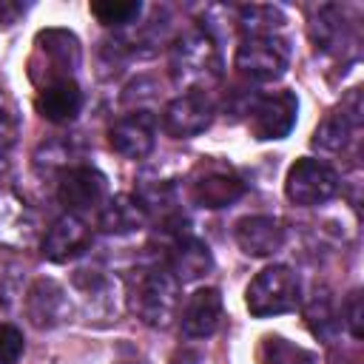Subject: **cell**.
<instances>
[{
    "label": "cell",
    "instance_id": "obj_21",
    "mask_svg": "<svg viewBox=\"0 0 364 364\" xmlns=\"http://www.w3.org/2000/svg\"><path fill=\"white\" fill-rule=\"evenodd\" d=\"M148 222V213L142 208V202L131 193H119L114 199H105V205L100 208V228L105 233L122 236V233H134Z\"/></svg>",
    "mask_w": 364,
    "mask_h": 364
},
{
    "label": "cell",
    "instance_id": "obj_20",
    "mask_svg": "<svg viewBox=\"0 0 364 364\" xmlns=\"http://www.w3.org/2000/svg\"><path fill=\"white\" fill-rule=\"evenodd\" d=\"M310 37L318 51H327V54L344 51L353 43V34H350V23H347L341 6H333V3L318 6L310 20Z\"/></svg>",
    "mask_w": 364,
    "mask_h": 364
},
{
    "label": "cell",
    "instance_id": "obj_10",
    "mask_svg": "<svg viewBox=\"0 0 364 364\" xmlns=\"http://www.w3.org/2000/svg\"><path fill=\"white\" fill-rule=\"evenodd\" d=\"M40 236V219L34 208L11 188H0V247L26 250Z\"/></svg>",
    "mask_w": 364,
    "mask_h": 364
},
{
    "label": "cell",
    "instance_id": "obj_12",
    "mask_svg": "<svg viewBox=\"0 0 364 364\" xmlns=\"http://www.w3.org/2000/svg\"><path fill=\"white\" fill-rule=\"evenodd\" d=\"M361 128V88H353L338 108H333L316 128L313 145L321 151H344L347 142L358 134Z\"/></svg>",
    "mask_w": 364,
    "mask_h": 364
},
{
    "label": "cell",
    "instance_id": "obj_6",
    "mask_svg": "<svg viewBox=\"0 0 364 364\" xmlns=\"http://www.w3.org/2000/svg\"><path fill=\"white\" fill-rule=\"evenodd\" d=\"M290 65V46L279 34L267 37H245L236 48V68L242 77L253 82L279 80Z\"/></svg>",
    "mask_w": 364,
    "mask_h": 364
},
{
    "label": "cell",
    "instance_id": "obj_30",
    "mask_svg": "<svg viewBox=\"0 0 364 364\" xmlns=\"http://www.w3.org/2000/svg\"><path fill=\"white\" fill-rule=\"evenodd\" d=\"M171 364H208V361H205V355H199V353H182V355H176Z\"/></svg>",
    "mask_w": 364,
    "mask_h": 364
},
{
    "label": "cell",
    "instance_id": "obj_19",
    "mask_svg": "<svg viewBox=\"0 0 364 364\" xmlns=\"http://www.w3.org/2000/svg\"><path fill=\"white\" fill-rule=\"evenodd\" d=\"M168 270L176 276L179 284H191L205 279L213 270V256L208 245L196 236H179L168 256Z\"/></svg>",
    "mask_w": 364,
    "mask_h": 364
},
{
    "label": "cell",
    "instance_id": "obj_11",
    "mask_svg": "<svg viewBox=\"0 0 364 364\" xmlns=\"http://www.w3.org/2000/svg\"><path fill=\"white\" fill-rule=\"evenodd\" d=\"M111 148L125 159H145L156 145V119L151 111H131L108 128Z\"/></svg>",
    "mask_w": 364,
    "mask_h": 364
},
{
    "label": "cell",
    "instance_id": "obj_29",
    "mask_svg": "<svg viewBox=\"0 0 364 364\" xmlns=\"http://www.w3.org/2000/svg\"><path fill=\"white\" fill-rule=\"evenodd\" d=\"M20 14H23V6H20V3H14V0H0V28H3V26H11Z\"/></svg>",
    "mask_w": 364,
    "mask_h": 364
},
{
    "label": "cell",
    "instance_id": "obj_13",
    "mask_svg": "<svg viewBox=\"0 0 364 364\" xmlns=\"http://www.w3.org/2000/svg\"><path fill=\"white\" fill-rule=\"evenodd\" d=\"M213 122V102L208 94H179L176 100H171L162 111V128L173 136V139H188L202 134L208 125Z\"/></svg>",
    "mask_w": 364,
    "mask_h": 364
},
{
    "label": "cell",
    "instance_id": "obj_7",
    "mask_svg": "<svg viewBox=\"0 0 364 364\" xmlns=\"http://www.w3.org/2000/svg\"><path fill=\"white\" fill-rule=\"evenodd\" d=\"M245 179L219 159H205L191 176V199L199 208L219 210L245 196Z\"/></svg>",
    "mask_w": 364,
    "mask_h": 364
},
{
    "label": "cell",
    "instance_id": "obj_23",
    "mask_svg": "<svg viewBox=\"0 0 364 364\" xmlns=\"http://www.w3.org/2000/svg\"><path fill=\"white\" fill-rule=\"evenodd\" d=\"M287 23L279 6H242L239 9V28L245 37H267L276 34Z\"/></svg>",
    "mask_w": 364,
    "mask_h": 364
},
{
    "label": "cell",
    "instance_id": "obj_1",
    "mask_svg": "<svg viewBox=\"0 0 364 364\" xmlns=\"http://www.w3.org/2000/svg\"><path fill=\"white\" fill-rule=\"evenodd\" d=\"M171 80L185 94H205L222 80V54L210 31L191 28L171 48Z\"/></svg>",
    "mask_w": 364,
    "mask_h": 364
},
{
    "label": "cell",
    "instance_id": "obj_8",
    "mask_svg": "<svg viewBox=\"0 0 364 364\" xmlns=\"http://www.w3.org/2000/svg\"><path fill=\"white\" fill-rule=\"evenodd\" d=\"M105 193H108V179L102 171L91 165H71L60 171L57 199L65 208V213L85 216L91 210H100L105 205Z\"/></svg>",
    "mask_w": 364,
    "mask_h": 364
},
{
    "label": "cell",
    "instance_id": "obj_27",
    "mask_svg": "<svg viewBox=\"0 0 364 364\" xmlns=\"http://www.w3.org/2000/svg\"><path fill=\"white\" fill-rule=\"evenodd\" d=\"M341 316H344V324L350 330L353 338H361V290H353L341 307Z\"/></svg>",
    "mask_w": 364,
    "mask_h": 364
},
{
    "label": "cell",
    "instance_id": "obj_24",
    "mask_svg": "<svg viewBox=\"0 0 364 364\" xmlns=\"http://www.w3.org/2000/svg\"><path fill=\"white\" fill-rule=\"evenodd\" d=\"M304 318H307V324H310V330L318 336V338H330L333 336V330L338 327V318H336V313H333V301H330V296L321 290H316L313 293V299H310V304L304 307Z\"/></svg>",
    "mask_w": 364,
    "mask_h": 364
},
{
    "label": "cell",
    "instance_id": "obj_16",
    "mask_svg": "<svg viewBox=\"0 0 364 364\" xmlns=\"http://www.w3.org/2000/svg\"><path fill=\"white\" fill-rule=\"evenodd\" d=\"M82 102H85V97H82V88L74 77L46 82L37 88V97H34L37 114L48 122H57V125L77 119V114L82 111Z\"/></svg>",
    "mask_w": 364,
    "mask_h": 364
},
{
    "label": "cell",
    "instance_id": "obj_26",
    "mask_svg": "<svg viewBox=\"0 0 364 364\" xmlns=\"http://www.w3.org/2000/svg\"><path fill=\"white\" fill-rule=\"evenodd\" d=\"M23 355V333L14 324L0 321V364H17Z\"/></svg>",
    "mask_w": 364,
    "mask_h": 364
},
{
    "label": "cell",
    "instance_id": "obj_18",
    "mask_svg": "<svg viewBox=\"0 0 364 364\" xmlns=\"http://www.w3.org/2000/svg\"><path fill=\"white\" fill-rule=\"evenodd\" d=\"M222 321V296L216 287H202L196 293L188 296L182 316H179V327L182 336L188 338H208L216 333Z\"/></svg>",
    "mask_w": 364,
    "mask_h": 364
},
{
    "label": "cell",
    "instance_id": "obj_2",
    "mask_svg": "<svg viewBox=\"0 0 364 364\" xmlns=\"http://www.w3.org/2000/svg\"><path fill=\"white\" fill-rule=\"evenodd\" d=\"M179 282L176 276L159 264L154 267H142L136 270V276L131 279V287H128V301H131V310L134 316L148 324V327H156V330H165L173 324L176 313H179Z\"/></svg>",
    "mask_w": 364,
    "mask_h": 364
},
{
    "label": "cell",
    "instance_id": "obj_17",
    "mask_svg": "<svg viewBox=\"0 0 364 364\" xmlns=\"http://www.w3.org/2000/svg\"><path fill=\"white\" fill-rule=\"evenodd\" d=\"M233 236H236V245L247 253V256H256V259H264V256H273L282 250L284 239H287V230L284 225L276 219V216H245L236 222L233 228Z\"/></svg>",
    "mask_w": 364,
    "mask_h": 364
},
{
    "label": "cell",
    "instance_id": "obj_9",
    "mask_svg": "<svg viewBox=\"0 0 364 364\" xmlns=\"http://www.w3.org/2000/svg\"><path fill=\"white\" fill-rule=\"evenodd\" d=\"M299 117V100L293 91H273L264 94L259 100H253V105L247 108V128L253 134V139L259 142H270V139H284Z\"/></svg>",
    "mask_w": 364,
    "mask_h": 364
},
{
    "label": "cell",
    "instance_id": "obj_4",
    "mask_svg": "<svg viewBox=\"0 0 364 364\" xmlns=\"http://www.w3.org/2000/svg\"><path fill=\"white\" fill-rule=\"evenodd\" d=\"M245 304L250 316L267 318V316H282L290 313L301 304V287L299 276L287 264H270L256 273V279L245 290Z\"/></svg>",
    "mask_w": 364,
    "mask_h": 364
},
{
    "label": "cell",
    "instance_id": "obj_25",
    "mask_svg": "<svg viewBox=\"0 0 364 364\" xmlns=\"http://www.w3.org/2000/svg\"><path fill=\"white\" fill-rule=\"evenodd\" d=\"M91 14L102 26H128L142 14V3L136 0H105V3H91Z\"/></svg>",
    "mask_w": 364,
    "mask_h": 364
},
{
    "label": "cell",
    "instance_id": "obj_3",
    "mask_svg": "<svg viewBox=\"0 0 364 364\" xmlns=\"http://www.w3.org/2000/svg\"><path fill=\"white\" fill-rule=\"evenodd\" d=\"M80 60H82V48L71 31L46 28L34 37V54L28 60V74L34 85L40 88L46 82L74 77V71L80 68Z\"/></svg>",
    "mask_w": 364,
    "mask_h": 364
},
{
    "label": "cell",
    "instance_id": "obj_22",
    "mask_svg": "<svg viewBox=\"0 0 364 364\" xmlns=\"http://www.w3.org/2000/svg\"><path fill=\"white\" fill-rule=\"evenodd\" d=\"M256 361L259 364H316V355L307 347H301L279 333H267L259 341Z\"/></svg>",
    "mask_w": 364,
    "mask_h": 364
},
{
    "label": "cell",
    "instance_id": "obj_14",
    "mask_svg": "<svg viewBox=\"0 0 364 364\" xmlns=\"http://www.w3.org/2000/svg\"><path fill=\"white\" fill-rule=\"evenodd\" d=\"M91 245V228L82 216L63 213L48 225V230L40 239V253L48 262H68L80 256Z\"/></svg>",
    "mask_w": 364,
    "mask_h": 364
},
{
    "label": "cell",
    "instance_id": "obj_28",
    "mask_svg": "<svg viewBox=\"0 0 364 364\" xmlns=\"http://www.w3.org/2000/svg\"><path fill=\"white\" fill-rule=\"evenodd\" d=\"M17 142V119L9 108L0 105V154H6Z\"/></svg>",
    "mask_w": 364,
    "mask_h": 364
},
{
    "label": "cell",
    "instance_id": "obj_5",
    "mask_svg": "<svg viewBox=\"0 0 364 364\" xmlns=\"http://www.w3.org/2000/svg\"><path fill=\"white\" fill-rule=\"evenodd\" d=\"M341 188V179L338 173L321 162V159H313V156H301L290 165L287 176H284V193L293 205H301V208H316V205H324L330 202Z\"/></svg>",
    "mask_w": 364,
    "mask_h": 364
},
{
    "label": "cell",
    "instance_id": "obj_15",
    "mask_svg": "<svg viewBox=\"0 0 364 364\" xmlns=\"http://www.w3.org/2000/svg\"><path fill=\"white\" fill-rule=\"evenodd\" d=\"M26 316L37 330H51L60 327L68 316H71V301L68 293L63 290V284H57L54 279H37L28 293H26Z\"/></svg>",
    "mask_w": 364,
    "mask_h": 364
}]
</instances>
